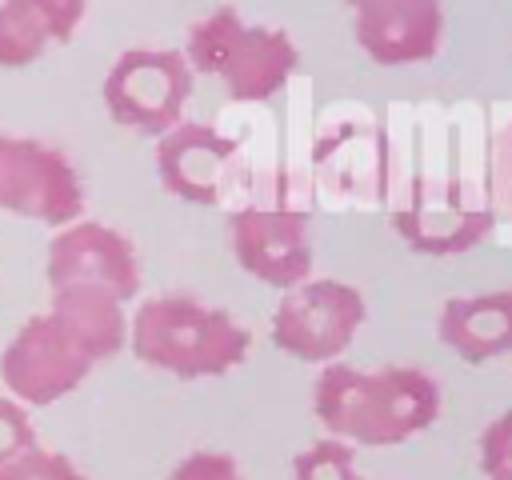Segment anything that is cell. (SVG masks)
<instances>
[{
  "label": "cell",
  "mask_w": 512,
  "mask_h": 480,
  "mask_svg": "<svg viewBox=\"0 0 512 480\" xmlns=\"http://www.w3.org/2000/svg\"><path fill=\"white\" fill-rule=\"evenodd\" d=\"M128 344L124 304L100 288H52L48 312H36L0 352V380L24 408H44L76 392L100 360Z\"/></svg>",
  "instance_id": "1"
},
{
  "label": "cell",
  "mask_w": 512,
  "mask_h": 480,
  "mask_svg": "<svg viewBox=\"0 0 512 480\" xmlns=\"http://www.w3.org/2000/svg\"><path fill=\"white\" fill-rule=\"evenodd\" d=\"M440 384L412 364L352 368L332 360L312 380V412L328 436L352 448H392L440 416Z\"/></svg>",
  "instance_id": "2"
},
{
  "label": "cell",
  "mask_w": 512,
  "mask_h": 480,
  "mask_svg": "<svg viewBox=\"0 0 512 480\" xmlns=\"http://www.w3.org/2000/svg\"><path fill=\"white\" fill-rule=\"evenodd\" d=\"M128 348L140 364L176 380L228 376L248 360L252 332L224 308L196 296H152L128 320Z\"/></svg>",
  "instance_id": "3"
},
{
  "label": "cell",
  "mask_w": 512,
  "mask_h": 480,
  "mask_svg": "<svg viewBox=\"0 0 512 480\" xmlns=\"http://www.w3.org/2000/svg\"><path fill=\"white\" fill-rule=\"evenodd\" d=\"M184 60L192 76H212L232 100H272L300 68V48L284 28L248 24L240 8L220 4L188 28Z\"/></svg>",
  "instance_id": "4"
},
{
  "label": "cell",
  "mask_w": 512,
  "mask_h": 480,
  "mask_svg": "<svg viewBox=\"0 0 512 480\" xmlns=\"http://www.w3.org/2000/svg\"><path fill=\"white\" fill-rule=\"evenodd\" d=\"M364 292L336 276H308L272 312V344L300 364H332L364 328Z\"/></svg>",
  "instance_id": "5"
},
{
  "label": "cell",
  "mask_w": 512,
  "mask_h": 480,
  "mask_svg": "<svg viewBox=\"0 0 512 480\" xmlns=\"http://www.w3.org/2000/svg\"><path fill=\"white\" fill-rule=\"evenodd\" d=\"M196 76L176 48H128L104 76V108L140 136H164L184 120Z\"/></svg>",
  "instance_id": "6"
},
{
  "label": "cell",
  "mask_w": 512,
  "mask_h": 480,
  "mask_svg": "<svg viewBox=\"0 0 512 480\" xmlns=\"http://www.w3.org/2000/svg\"><path fill=\"white\" fill-rule=\"evenodd\" d=\"M0 212L64 228L84 212V184L72 160L40 140L0 132Z\"/></svg>",
  "instance_id": "7"
},
{
  "label": "cell",
  "mask_w": 512,
  "mask_h": 480,
  "mask_svg": "<svg viewBox=\"0 0 512 480\" xmlns=\"http://www.w3.org/2000/svg\"><path fill=\"white\" fill-rule=\"evenodd\" d=\"M228 236H232L236 264L252 280H260L276 292H288L316 272L308 212H300V208H284V204L236 208L228 220Z\"/></svg>",
  "instance_id": "8"
},
{
  "label": "cell",
  "mask_w": 512,
  "mask_h": 480,
  "mask_svg": "<svg viewBox=\"0 0 512 480\" xmlns=\"http://www.w3.org/2000/svg\"><path fill=\"white\" fill-rule=\"evenodd\" d=\"M48 288H100L116 296L120 304L136 300L140 292V260L124 232L96 224V220H72L64 224L48 244Z\"/></svg>",
  "instance_id": "9"
},
{
  "label": "cell",
  "mask_w": 512,
  "mask_h": 480,
  "mask_svg": "<svg viewBox=\"0 0 512 480\" xmlns=\"http://www.w3.org/2000/svg\"><path fill=\"white\" fill-rule=\"evenodd\" d=\"M352 12L356 44L372 64L404 68L424 64L440 52L444 40V4L440 0H344Z\"/></svg>",
  "instance_id": "10"
},
{
  "label": "cell",
  "mask_w": 512,
  "mask_h": 480,
  "mask_svg": "<svg viewBox=\"0 0 512 480\" xmlns=\"http://www.w3.org/2000/svg\"><path fill=\"white\" fill-rule=\"evenodd\" d=\"M236 140L216 132L212 124L180 120L164 136H156V176L160 184L196 208H216L224 200V184L236 164Z\"/></svg>",
  "instance_id": "11"
},
{
  "label": "cell",
  "mask_w": 512,
  "mask_h": 480,
  "mask_svg": "<svg viewBox=\"0 0 512 480\" xmlns=\"http://www.w3.org/2000/svg\"><path fill=\"white\" fill-rule=\"evenodd\" d=\"M436 340L472 368L508 356L512 352V288L448 296L436 312Z\"/></svg>",
  "instance_id": "12"
},
{
  "label": "cell",
  "mask_w": 512,
  "mask_h": 480,
  "mask_svg": "<svg viewBox=\"0 0 512 480\" xmlns=\"http://www.w3.org/2000/svg\"><path fill=\"white\" fill-rule=\"evenodd\" d=\"M88 0H0V68H24L68 44Z\"/></svg>",
  "instance_id": "13"
},
{
  "label": "cell",
  "mask_w": 512,
  "mask_h": 480,
  "mask_svg": "<svg viewBox=\"0 0 512 480\" xmlns=\"http://www.w3.org/2000/svg\"><path fill=\"white\" fill-rule=\"evenodd\" d=\"M292 480H364V476L356 468L352 444L336 436H320L292 456Z\"/></svg>",
  "instance_id": "14"
},
{
  "label": "cell",
  "mask_w": 512,
  "mask_h": 480,
  "mask_svg": "<svg viewBox=\"0 0 512 480\" xmlns=\"http://www.w3.org/2000/svg\"><path fill=\"white\" fill-rule=\"evenodd\" d=\"M0 480H88L64 452H48V448H28L24 456L8 460L0 468Z\"/></svg>",
  "instance_id": "15"
},
{
  "label": "cell",
  "mask_w": 512,
  "mask_h": 480,
  "mask_svg": "<svg viewBox=\"0 0 512 480\" xmlns=\"http://www.w3.org/2000/svg\"><path fill=\"white\" fill-rule=\"evenodd\" d=\"M480 472L484 480H512V412H500L480 432Z\"/></svg>",
  "instance_id": "16"
},
{
  "label": "cell",
  "mask_w": 512,
  "mask_h": 480,
  "mask_svg": "<svg viewBox=\"0 0 512 480\" xmlns=\"http://www.w3.org/2000/svg\"><path fill=\"white\" fill-rule=\"evenodd\" d=\"M28 448H36V428H32L28 408L12 396H0V468L24 456Z\"/></svg>",
  "instance_id": "17"
},
{
  "label": "cell",
  "mask_w": 512,
  "mask_h": 480,
  "mask_svg": "<svg viewBox=\"0 0 512 480\" xmlns=\"http://www.w3.org/2000/svg\"><path fill=\"white\" fill-rule=\"evenodd\" d=\"M168 480H240V464H236L228 452L200 448V452H188V456L168 472Z\"/></svg>",
  "instance_id": "18"
}]
</instances>
